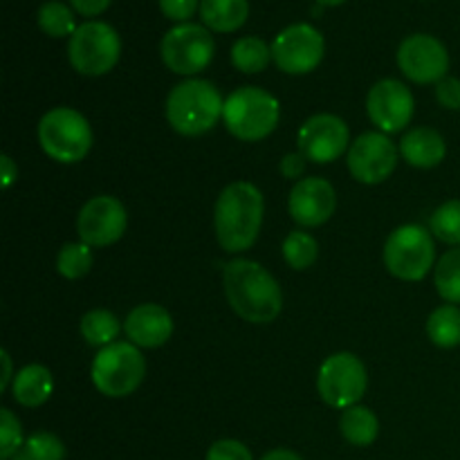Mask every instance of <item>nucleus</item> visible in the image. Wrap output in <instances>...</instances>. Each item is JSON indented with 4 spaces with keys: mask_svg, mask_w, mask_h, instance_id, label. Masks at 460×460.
<instances>
[{
    "mask_svg": "<svg viewBox=\"0 0 460 460\" xmlns=\"http://www.w3.org/2000/svg\"><path fill=\"white\" fill-rule=\"evenodd\" d=\"M225 295L241 319L250 323H270L281 314L283 292L277 279L261 263L234 259L225 265Z\"/></svg>",
    "mask_w": 460,
    "mask_h": 460,
    "instance_id": "obj_1",
    "label": "nucleus"
},
{
    "mask_svg": "<svg viewBox=\"0 0 460 460\" xmlns=\"http://www.w3.org/2000/svg\"><path fill=\"white\" fill-rule=\"evenodd\" d=\"M265 200L252 182H232L220 191L214 207L216 241L229 254L250 250L263 225Z\"/></svg>",
    "mask_w": 460,
    "mask_h": 460,
    "instance_id": "obj_2",
    "label": "nucleus"
},
{
    "mask_svg": "<svg viewBox=\"0 0 460 460\" xmlns=\"http://www.w3.org/2000/svg\"><path fill=\"white\" fill-rule=\"evenodd\" d=\"M225 102L218 88L205 79H187L173 85L166 97V119L184 137L209 133L223 117Z\"/></svg>",
    "mask_w": 460,
    "mask_h": 460,
    "instance_id": "obj_3",
    "label": "nucleus"
},
{
    "mask_svg": "<svg viewBox=\"0 0 460 460\" xmlns=\"http://www.w3.org/2000/svg\"><path fill=\"white\" fill-rule=\"evenodd\" d=\"M281 119V106L274 94L256 85H243L225 99L223 121L241 142H261L274 133Z\"/></svg>",
    "mask_w": 460,
    "mask_h": 460,
    "instance_id": "obj_4",
    "label": "nucleus"
},
{
    "mask_svg": "<svg viewBox=\"0 0 460 460\" xmlns=\"http://www.w3.org/2000/svg\"><path fill=\"white\" fill-rule=\"evenodd\" d=\"M39 142L48 157L61 164L85 160L93 148V128L79 111L67 106L52 108L39 121Z\"/></svg>",
    "mask_w": 460,
    "mask_h": 460,
    "instance_id": "obj_5",
    "label": "nucleus"
},
{
    "mask_svg": "<svg viewBox=\"0 0 460 460\" xmlns=\"http://www.w3.org/2000/svg\"><path fill=\"white\" fill-rule=\"evenodd\" d=\"M146 376V362L139 346L115 341L97 353L90 368L94 389L106 398H126L135 394Z\"/></svg>",
    "mask_w": 460,
    "mask_h": 460,
    "instance_id": "obj_6",
    "label": "nucleus"
},
{
    "mask_svg": "<svg viewBox=\"0 0 460 460\" xmlns=\"http://www.w3.org/2000/svg\"><path fill=\"white\" fill-rule=\"evenodd\" d=\"M121 54V39L112 25L103 21H88L76 27L67 40V58L84 76L108 75Z\"/></svg>",
    "mask_w": 460,
    "mask_h": 460,
    "instance_id": "obj_7",
    "label": "nucleus"
},
{
    "mask_svg": "<svg viewBox=\"0 0 460 460\" xmlns=\"http://www.w3.org/2000/svg\"><path fill=\"white\" fill-rule=\"evenodd\" d=\"M434 238L422 225H402L386 238L385 265L400 281H422L434 268Z\"/></svg>",
    "mask_w": 460,
    "mask_h": 460,
    "instance_id": "obj_8",
    "label": "nucleus"
},
{
    "mask_svg": "<svg viewBox=\"0 0 460 460\" xmlns=\"http://www.w3.org/2000/svg\"><path fill=\"white\" fill-rule=\"evenodd\" d=\"M216 40L205 25L180 22L171 27L160 43V57L171 72L182 76L198 75L211 63Z\"/></svg>",
    "mask_w": 460,
    "mask_h": 460,
    "instance_id": "obj_9",
    "label": "nucleus"
},
{
    "mask_svg": "<svg viewBox=\"0 0 460 460\" xmlns=\"http://www.w3.org/2000/svg\"><path fill=\"white\" fill-rule=\"evenodd\" d=\"M368 386L367 367L353 353H335L319 367V398L332 409H350L359 404Z\"/></svg>",
    "mask_w": 460,
    "mask_h": 460,
    "instance_id": "obj_10",
    "label": "nucleus"
},
{
    "mask_svg": "<svg viewBox=\"0 0 460 460\" xmlns=\"http://www.w3.org/2000/svg\"><path fill=\"white\" fill-rule=\"evenodd\" d=\"M326 54V40L317 27L295 22L279 31L272 43V61L286 75H308L317 70Z\"/></svg>",
    "mask_w": 460,
    "mask_h": 460,
    "instance_id": "obj_11",
    "label": "nucleus"
},
{
    "mask_svg": "<svg viewBox=\"0 0 460 460\" xmlns=\"http://www.w3.org/2000/svg\"><path fill=\"white\" fill-rule=\"evenodd\" d=\"M398 66L413 84H438L449 72V52L431 34H411L400 43Z\"/></svg>",
    "mask_w": 460,
    "mask_h": 460,
    "instance_id": "obj_12",
    "label": "nucleus"
},
{
    "mask_svg": "<svg viewBox=\"0 0 460 460\" xmlns=\"http://www.w3.org/2000/svg\"><path fill=\"white\" fill-rule=\"evenodd\" d=\"M349 142L350 130L346 121L331 112H322V115L305 119V124L299 128V137H296L299 153L314 164H331V162L340 160L349 148Z\"/></svg>",
    "mask_w": 460,
    "mask_h": 460,
    "instance_id": "obj_13",
    "label": "nucleus"
},
{
    "mask_svg": "<svg viewBox=\"0 0 460 460\" xmlns=\"http://www.w3.org/2000/svg\"><path fill=\"white\" fill-rule=\"evenodd\" d=\"M128 214L121 200L112 196H97L85 202L76 218L81 243L90 247H108L126 234Z\"/></svg>",
    "mask_w": 460,
    "mask_h": 460,
    "instance_id": "obj_14",
    "label": "nucleus"
},
{
    "mask_svg": "<svg viewBox=\"0 0 460 460\" xmlns=\"http://www.w3.org/2000/svg\"><path fill=\"white\" fill-rule=\"evenodd\" d=\"M346 162L358 182L380 184L394 175L398 166V148L385 133H364L350 144Z\"/></svg>",
    "mask_w": 460,
    "mask_h": 460,
    "instance_id": "obj_15",
    "label": "nucleus"
},
{
    "mask_svg": "<svg viewBox=\"0 0 460 460\" xmlns=\"http://www.w3.org/2000/svg\"><path fill=\"white\" fill-rule=\"evenodd\" d=\"M367 111L382 133H400L407 128L416 112L413 94L402 81L382 79L368 90Z\"/></svg>",
    "mask_w": 460,
    "mask_h": 460,
    "instance_id": "obj_16",
    "label": "nucleus"
},
{
    "mask_svg": "<svg viewBox=\"0 0 460 460\" xmlns=\"http://www.w3.org/2000/svg\"><path fill=\"white\" fill-rule=\"evenodd\" d=\"M337 209V193L323 178H304L292 187L288 211L301 227H319L328 223Z\"/></svg>",
    "mask_w": 460,
    "mask_h": 460,
    "instance_id": "obj_17",
    "label": "nucleus"
},
{
    "mask_svg": "<svg viewBox=\"0 0 460 460\" xmlns=\"http://www.w3.org/2000/svg\"><path fill=\"white\" fill-rule=\"evenodd\" d=\"M124 331L130 344L139 349H160L173 335V319L169 310L157 304H142L130 310Z\"/></svg>",
    "mask_w": 460,
    "mask_h": 460,
    "instance_id": "obj_18",
    "label": "nucleus"
},
{
    "mask_svg": "<svg viewBox=\"0 0 460 460\" xmlns=\"http://www.w3.org/2000/svg\"><path fill=\"white\" fill-rule=\"evenodd\" d=\"M400 155L404 157L409 166L434 169L447 155V144L438 130L420 126V128H413L404 135L402 142H400Z\"/></svg>",
    "mask_w": 460,
    "mask_h": 460,
    "instance_id": "obj_19",
    "label": "nucleus"
},
{
    "mask_svg": "<svg viewBox=\"0 0 460 460\" xmlns=\"http://www.w3.org/2000/svg\"><path fill=\"white\" fill-rule=\"evenodd\" d=\"M54 391V377L43 364H30L13 376L12 398L27 409L40 407Z\"/></svg>",
    "mask_w": 460,
    "mask_h": 460,
    "instance_id": "obj_20",
    "label": "nucleus"
},
{
    "mask_svg": "<svg viewBox=\"0 0 460 460\" xmlns=\"http://www.w3.org/2000/svg\"><path fill=\"white\" fill-rule=\"evenodd\" d=\"M250 16L247 0H200V18L207 30L229 34L241 30Z\"/></svg>",
    "mask_w": 460,
    "mask_h": 460,
    "instance_id": "obj_21",
    "label": "nucleus"
},
{
    "mask_svg": "<svg viewBox=\"0 0 460 460\" xmlns=\"http://www.w3.org/2000/svg\"><path fill=\"white\" fill-rule=\"evenodd\" d=\"M340 431L346 443L355 445V447H368L380 436V420L368 407L355 404V407L341 411Z\"/></svg>",
    "mask_w": 460,
    "mask_h": 460,
    "instance_id": "obj_22",
    "label": "nucleus"
},
{
    "mask_svg": "<svg viewBox=\"0 0 460 460\" xmlns=\"http://www.w3.org/2000/svg\"><path fill=\"white\" fill-rule=\"evenodd\" d=\"M427 337L438 349H456L460 346V308L445 304L436 308L427 319Z\"/></svg>",
    "mask_w": 460,
    "mask_h": 460,
    "instance_id": "obj_23",
    "label": "nucleus"
},
{
    "mask_svg": "<svg viewBox=\"0 0 460 460\" xmlns=\"http://www.w3.org/2000/svg\"><path fill=\"white\" fill-rule=\"evenodd\" d=\"M119 331V319L111 310L97 308L81 317V337L85 340V344L97 346V349H106V346L115 344Z\"/></svg>",
    "mask_w": 460,
    "mask_h": 460,
    "instance_id": "obj_24",
    "label": "nucleus"
},
{
    "mask_svg": "<svg viewBox=\"0 0 460 460\" xmlns=\"http://www.w3.org/2000/svg\"><path fill=\"white\" fill-rule=\"evenodd\" d=\"M272 61V48L259 36H243L232 45V63L245 75H259Z\"/></svg>",
    "mask_w": 460,
    "mask_h": 460,
    "instance_id": "obj_25",
    "label": "nucleus"
},
{
    "mask_svg": "<svg viewBox=\"0 0 460 460\" xmlns=\"http://www.w3.org/2000/svg\"><path fill=\"white\" fill-rule=\"evenodd\" d=\"M36 22L52 39L72 36L79 27L75 22V12L61 0H48V3L40 4L39 13H36Z\"/></svg>",
    "mask_w": 460,
    "mask_h": 460,
    "instance_id": "obj_26",
    "label": "nucleus"
},
{
    "mask_svg": "<svg viewBox=\"0 0 460 460\" xmlns=\"http://www.w3.org/2000/svg\"><path fill=\"white\" fill-rule=\"evenodd\" d=\"M434 283L438 295L447 304L460 305V247H454L440 256L434 270Z\"/></svg>",
    "mask_w": 460,
    "mask_h": 460,
    "instance_id": "obj_27",
    "label": "nucleus"
},
{
    "mask_svg": "<svg viewBox=\"0 0 460 460\" xmlns=\"http://www.w3.org/2000/svg\"><path fill=\"white\" fill-rule=\"evenodd\" d=\"M93 268V250L85 243H66L57 256V272L63 279H84Z\"/></svg>",
    "mask_w": 460,
    "mask_h": 460,
    "instance_id": "obj_28",
    "label": "nucleus"
},
{
    "mask_svg": "<svg viewBox=\"0 0 460 460\" xmlns=\"http://www.w3.org/2000/svg\"><path fill=\"white\" fill-rule=\"evenodd\" d=\"M319 256V243L308 232H292L283 241V259L292 270L313 268Z\"/></svg>",
    "mask_w": 460,
    "mask_h": 460,
    "instance_id": "obj_29",
    "label": "nucleus"
},
{
    "mask_svg": "<svg viewBox=\"0 0 460 460\" xmlns=\"http://www.w3.org/2000/svg\"><path fill=\"white\" fill-rule=\"evenodd\" d=\"M429 232L447 245L460 247V200H447L431 214Z\"/></svg>",
    "mask_w": 460,
    "mask_h": 460,
    "instance_id": "obj_30",
    "label": "nucleus"
},
{
    "mask_svg": "<svg viewBox=\"0 0 460 460\" xmlns=\"http://www.w3.org/2000/svg\"><path fill=\"white\" fill-rule=\"evenodd\" d=\"M16 456L18 460H63L66 458V445L58 436L49 434V431H39L25 440Z\"/></svg>",
    "mask_w": 460,
    "mask_h": 460,
    "instance_id": "obj_31",
    "label": "nucleus"
},
{
    "mask_svg": "<svg viewBox=\"0 0 460 460\" xmlns=\"http://www.w3.org/2000/svg\"><path fill=\"white\" fill-rule=\"evenodd\" d=\"M22 427L9 409H0V458L9 460L22 449Z\"/></svg>",
    "mask_w": 460,
    "mask_h": 460,
    "instance_id": "obj_32",
    "label": "nucleus"
},
{
    "mask_svg": "<svg viewBox=\"0 0 460 460\" xmlns=\"http://www.w3.org/2000/svg\"><path fill=\"white\" fill-rule=\"evenodd\" d=\"M207 460H254V456H252L250 447L243 445L241 440L223 438L211 445L209 452H207Z\"/></svg>",
    "mask_w": 460,
    "mask_h": 460,
    "instance_id": "obj_33",
    "label": "nucleus"
},
{
    "mask_svg": "<svg viewBox=\"0 0 460 460\" xmlns=\"http://www.w3.org/2000/svg\"><path fill=\"white\" fill-rule=\"evenodd\" d=\"M157 3H160L162 13L178 25L189 22V18L200 9V0H157Z\"/></svg>",
    "mask_w": 460,
    "mask_h": 460,
    "instance_id": "obj_34",
    "label": "nucleus"
},
{
    "mask_svg": "<svg viewBox=\"0 0 460 460\" xmlns=\"http://www.w3.org/2000/svg\"><path fill=\"white\" fill-rule=\"evenodd\" d=\"M436 99L447 111H460V79L456 76H445L436 84Z\"/></svg>",
    "mask_w": 460,
    "mask_h": 460,
    "instance_id": "obj_35",
    "label": "nucleus"
},
{
    "mask_svg": "<svg viewBox=\"0 0 460 460\" xmlns=\"http://www.w3.org/2000/svg\"><path fill=\"white\" fill-rule=\"evenodd\" d=\"M111 3L112 0H70L72 9L85 18H93V16H99V13H103L108 7H111Z\"/></svg>",
    "mask_w": 460,
    "mask_h": 460,
    "instance_id": "obj_36",
    "label": "nucleus"
},
{
    "mask_svg": "<svg viewBox=\"0 0 460 460\" xmlns=\"http://www.w3.org/2000/svg\"><path fill=\"white\" fill-rule=\"evenodd\" d=\"M304 171H305V157L301 155V153H290V155H286L281 160L283 178L296 180L304 175Z\"/></svg>",
    "mask_w": 460,
    "mask_h": 460,
    "instance_id": "obj_37",
    "label": "nucleus"
},
{
    "mask_svg": "<svg viewBox=\"0 0 460 460\" xmlns=\"http://www.w3.org/2000/svg\"><path fill=\"white\" fill-rule=\"evenodd\" d=\"M0 166H3V187L9 189L13 180L18 178V166L13 164V160L9 155L0 157Z\"/></svg>",
    "mask_w": 460,
    "mask_h": 460,
    "instance_id": "obj_38",
    "label": "nucleus"
},
{
    "mask_svg": "<svg viewBox=\"0 0 460 460\" xmlns=\"http://www.w3.org/2000/svg\"><path fill=\"white\" fill-rule=\"evenodd\" d=\"M0 359H3V382H0V391H7L12 386V358H9L7 350L0 353Z\"/></svg>",
    "mask_w": 460,
    "mask_h": 460,
    "instance_id": "obj_39",
    "label": "nucleus"
},
{
    "mask_svg": "<svg viewBox=\"0 0 460 460\" xmlns=\"http://www.w3.org/2000/svg\"><path fill=\"white\" fill-rule=\"evenodd\" d=\"M261 460H304L296 452H290V449H272V452L265 454Z\"/></svg>",
    "mask_w": 460,
    "mask_h": 460,
    "instance_id": "obj_40",
    "label": "nucleus"
},
{
    "mask_svg": "<svg viewBox=\"0 0 460 460\" xmlns=\"http://www.w3.org/2000/svg\"><path fill=\"white\" fill-rule=\"evenodd\" d=\"M317 3L322 4V7H337V4L346 3V0H317Z\"/></svg>",
    "mask_w": 460,
    "mask_h": 460,
    "instance_id": "obj_41",
    "label": "nucleus"
}]
</instances>
